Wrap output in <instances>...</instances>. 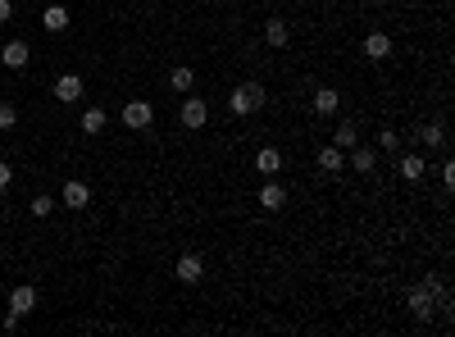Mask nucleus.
Masks as SVG:
<instances>
[{
	"instance_id": "a211bd4d",
	"label": "nucleus",
	"mask_w": 455,
	"mask_h": 337,
	"mask_svg": "<svg viewBox=\"0 0 455 337\" xmlns=\"http://www.w3.org/2000/svg\"><path fill=\"white\" fill-rule=\"evenodd\" d=\"M414 137H419V142H423V146H442V142H446V132H442V128H437V123H423V128H419V132H414Z\"/></svg>"
},
{
	"instance_id": "aec40b11",
	"label": "nucleus",
	"mask_w": 455,
	"mask_h": 337,
	"mask_svg": "<svg viewBox=\"0 0 455 337\" xmlns=\"http://www.w3.org/2000/svg\"><path fill=\"white\" fill-rule=\"evenodd\" d=\"M169 82H174V91H187V87H192V82H196V73H192V69H187V64H178L174 73H169Z\"/></svg>"
},
{
	"instance_id": "a878e982",
	"label": "nucleus",
	"mask_w": 455,
	"mask_h": 337,
	"mask_svg": "<svg viewBox=\"0 0 455 337\" xmlns=\"http://www.w3.org/2000/svg\"><path fill=\"white\" fill-rule=\"evenodd\" d=\"M10 183H14V169H10V164H0V192H5Z\"/></svg>"
},
{
	"instance_id": "423d86ee",
	"label": "nucleus",
	"mask_w": 455,
	"mask_h": 337,
	"mask_svg": "<svg viewBox=\"0 0 455 337\" xmlns=\"http://www.w3.org/2000/svg\"><path fill=\"white\" fill-rule=\"evenodd\" d=\"M64 206L68 210H87L91 206V187L77 183V178H73V183H64Z\"/></svg>"
},
{
	"instance_id": "f3484780",
	"label": "nucleus",
	"mask_w": 455,
	"mask_h": 337,
	"mask_svg": "<svg viewBox=\"0 0 455 337\" xmlns=\"http://www.w3.org/2000/svg\"><path fill=\"white\" fill-rule=\"evenodd\" d=\"M401 178H423V155H401Z\"/></svg>"
},
{
	"instance_id": "9d476101",
	"label": "nucleus",
	"mask_w": 455,
	"mask_h": 337,
	"mask_svg": "<svg viewBox=\"0 0 455 337\" xmlns=\"http://www.w3.org/2000/svg\"><path fill=\"white\" fill-rule=\"evenodd\" d=\"M337 105H342V96H337V87H319L315 91V114H337Z\"/></svg>"
},
{
	"instance_id": "1a4fd4ad",
	"label": "nucleus",
	"mask_w": 455,
	"mask_h": 337,
	"mask_svg": "<svg viewBox=\"0 0 455 337\" xmlns=\"http://www.w3.org/2000/svg\"><path fill=\"white\" fill-rule=\"evenodd\" d=\"M364 55H369V60H387V55H391V37L387 33H369L364 37Z\"/></svg>"
},
{
	"instance_id": "dca6fc26",
	"label": "nucleus",
	"mask_w": 455,
	"mask_h": 337,
	"mask_svg": "<svg viewBox=\"0 0 455 337\" xmlns=\"http://www.w3.org/2000/svg\"><path fill=\"white\" fill-rule=\"evenodd\" d=\"M355 142H360V128L355 123H342V128H337V151H351Z\"/></svg>"
},
{
	"instance_id": "6e6552de",
	"label": "nucleus",
	"mask_w": 455,
	"mask_h": 337,
	"mask_svg": "<svg viewBox=\"0 0 455 337\" xmlns=\"http://www.w3.org/2000/svg\"><path fill=\"white\" fill-rule=\"evenodd\" d=\"M41 28H46V33H64V28H68V10H64V5H46V10H41Z\"/></svg>"
},
{
	"instance_id": "f8f14e48",
	"label": "nucleus",
	"mask_w": 455,
	"mask_h": 337,
	"mask_svg": "<svg viewBox=\"0 0 455 337\" xmlns=\"http://www.w3.org/2000/svg\"><path fill=\"white\" fill-rule=\"evenodd\" d=\"M28 55H32V51H28V42H10L5 51H0V60H5L10 69H23V64H28Z\"/></svg>"
},
{
	"instance_id": "4468645a",
	"label": "nucleus",
	"mask_w": 455,
	"mask_h": 337,
	"mask_svg": "<svg viewBox=\"0 0 455 337\" xmlns=\"http://www.w3.org/2000/svg\"><path fill=\"white\" fill-rule=\"evenodd\" d=\"M260 206H264V210H282V206H287V192H282L278 183H264V192H260Z\"/></svg>"
},
{
	"instance_id": "2eb2a0df",
	"label": "nucleus",
	"mask_w": 455,
	"mask_h": 337,
	"mask_svg": "<svg viewBox=\"0 0 455 337\" xmlns=\"http://www.w3.org/2000/svg\"><path fill=\"white\" fill-rule=\"evenodd\" d=\"M351 151H355V155H351V160H355V169H360V174H369V169H373V164H378V151H373V146H351Z\"/></svg>"
},
{
	"instance_id": "4be33fe9",
	"label": "nucleus",
	"mask_w": 455,
	"mask_h": 337,
	"mask_svg": "<svg viewBox=\"0 0 455 337\" xmlns=\"http://www.w3.org/2000/svg\"><path fill=\"white\" fill-rule=\"evenodd\" d=\"M14 123H19V109H14L10 100H0V132H10Z\"/></svg>"
},
{
	"instance_id": "ddd939ff",
	"label": "nucleus",
	"mask_w": 455,
	"mask_h": 337,
	"mask_svg": "<svg viewBox=\"0 0 455 337\" xmlns=\"http://www.w3.org/2000/svg\"><path fill=\"white\" fill-rule=\"evenodd\" d=\"M287 37H292V28H287L282 19H269V23H264V42H269V46H287Z\"/></svg>"
},
{
	"instance_id": "6ab92c4d",
	"label": "nucleus",
	"mask_w": 455,
	"mask_h": 337,
	"mask_svg": "<svg viewBox=\"0 0 455 337\" xmlns=\"http://www.w3.org/2000/svg\"><path fill=\"white\" fill-rule=\"evenodd\" d=\"M319 164H324L328 174H337V169H342L346 160H342V151H337V146H324V151H319Z\"/></svg>"
},
{
	"instance_id": "5701e85b",
	"label": "nucleus",
	"mask_w": 455,
	"mask_h": 337,
	"mask_svg": "<svg viewBox=\"0 0 455 337\" xmlns=\"http://www.w3.org/2000/svg\"><path fill=\"white\" fill-rule=\"evenodd\" d=\"M50 210H55V196H32V215L37 219H46Z\"/></svg>"
},
{
	"instance_id": "39448f33",
	"label": "nucleus",
	"mask_w": 455,
	"mask_h": 337,
	"mask_svg": "<svg viewBox=\"0 0 455 337\" xmlns=\"http://www.w3.org/2000/svg\"><path fill=\"white\" fill-rule=\"evenodd\" d=\"M10 310H14V315H32V310H37V292H32V287H28V283H23V287H14V292H10Z\"/></svg>"
},
{
	"instance_id": "412c9836",
	"label": "nucleus",
	"mask_w": 455,
	"mask_h": 337,
	"mask_svg": "<svg viewBox=\"0 0 455 337\" xmlns=\"http://www.w3.org/2000/svg\"><path fill=\"white\" fill-rule=\"evenodd\" d=\"M100 128H105V109H87V114H82V132H91V137H96Z\"/></svg>"
},
{
	"instance_id": "b1692460",
	"label": "nucleus",
	"mask_w": 455,
	"mask_h": 337,
	"mask_svg": "<svg viewBox=\"0 0 455 337\" xmlns=\"http://www.w3.org/2000/svg\"><path fill=\"white\" fill-rule=\"evenodd\" d=\"M396 146H401V132L387 128V132H382V151H396Z\"/></svg>"
},
{
	"instance_id": "f03ea898",
	"label": "nucleus",
	"mask_w": 455,
	"mask_h": 337,
	"mask_svg": "<svg viewBox=\"0 0 455 337\" xmlns=\"http://www.w3.org/2000/svg\"><path fill=\"white\" fill-rule=\"evenodd\" d=\"M178 123H183V128H205V123H210V105H205V100H187V105H183V114H178Z\"/></svg>"
},
{
	"instance_id": "bb28decb",
	"label": "nucleus",
	"mask_w": 455,
	"mask_h": 337,
	"mask_svg": "<svg viewBox=\"0 0 455 337\" xmlns=\"http://www.w3.org/2000/svg\"><path fill=\"white\" fill-rule=\"evenodd\" d=\"M0 23H10V0H0Z\"/></svg>"
},
{
	"instance_id": "393cba45",
	"label": "nucleus",
	"mask_w": 455,
	"mask_h": 337,
	"mask_svg": "<svg viewBox=\"0 0 455 337\" xmlns=\"http://www.w3.org/2000/svg\"><path fill=\"white\" fill-rule=\"evenodd\" d=\"M442 183H446V192L455 187V164H442Z\"/></svg>"
},
{
	"instance_id": "f257e3e1",
	"label": "nucleus",
	"mask_w": 455,
	"mask_h": 337,
	"mask_svg": "<svg viewBox=\"0 0 455 337\" xmlns=\"http://www.w3.org/2000/svg\"><path fill=\"white\" fill-rule=\"evenodd\" d=\"M260 105H264L260 82H241V87H232V96H228V109H232V114H255Z\"/></svg>"
},
{
	"instance_id": "20e7f679",
	"label": "nucleus",
	"mask_w": 455,
	"mask_h": 337,
	"mask_svg": "<svg viewBox=\"0 0 455 337\" xmlns=\"http://www.w3.org/2000/svg\"><path fill=\"white\" fill-rule=\"evenodd\" d=\"M174 273L183 283H201V278H205V260H201V255H183V260L174 264Z\"/></svg>"
},
{
	"instance_id": "9b49d317",
	"label": "nucleus",
	"mask_w": 455,
	"mask_h": 337,
	"mask_svg": "<svg viewBox=\"0 0 455 337\" xmlns=\"http://www.w3.org/2000/svg\"><path fill=\"white\" fill-rule=\"evenodd\" d=\"M255 169L273 178V174H278V169H282V151H278V146H264V151L255 155Z\"/></svg>"
},
{
	"instance_id": "0eeeda50",
	"label": "nucleus",
	"mask_w": 455,
	"mask_h": 337,
	"mask_svg": "<svg viewBox=\"0 0 455 337\" xmlns=\"http://www.w3.org/2000/svg\"><path fill=\"white\" fill-rule=\"evenodd\" d=\"M77 96H82V78H77V73H64L59 82H55V100H64V105H73Z\"/></svg>"
},
{
	"instance_id": "7ed1b4c3",
	"label": "nucleus",
	"mask_w": 455,
	"mask_h": 337,
	"mask_svg": "<svg viewBox=\"0 0 455 337\" xmlns=\"http://www.w3.org/2000/svg\"><path fill=\"white\" fill-rule=\"evenodd\" d=\"M151 119H155V109L146 105V100H128V105H123V123H128V128H151Z\"/></svg>"
}]
</instances>
